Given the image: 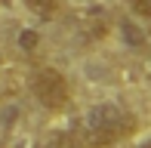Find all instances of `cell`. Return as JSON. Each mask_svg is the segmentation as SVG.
<instances>
[{
	"mask_svg": "<svg viewBox=\"0 0 151 148\" xmlns=\"http://www.w3.org/2000/svg\"><path fill=\"white\" fill-rule=\"evenodd\" d=\"M139 126L136 114L129 108H123L117 102H99L93 108H86V114L80 117V142L86 148H111L129 139Z\"/></svg>",
	"mask_w": 151,
	"mask_h": 148,
	"instance_id": "1",
	"label": "cell"
},
{
	"mask_svg": "<svg viewBox=\"0 0 151 148\" xmlns=\"http://www.w3.org/2000/svg\"><path fill=\"white\" fill-rule=\"evenodd\" d=\"M31 93L34 99H37L43 108L50 111H59L68 105V99H71V86H68L65 74H62L59 68H37L31 74Z\"/></svg>",
	"mask_w": 151,
	"mask_h": 148,
	"instance_id": "2",
	"label": "cell"
},
{
	"mask_svg": "<svg viewBox=\"0 0 151 148\" xmlns=\"http://www.w3.org/2000/svg\"><path fill=\"white\" fill-rule=\"evenodd\" d=\"M77 28H80V34L86 40H99V37H105V31H108V16L102 9H86V12H80Z\"/></svg>",
	"mask_w": 151,
	"mask_h": 148,
	"instance_id": "3",
	"label": "cell"
},
{
	"mask_svg": "<svg viewBox=\"0 0 151 148\" xmlns=\"http://www.w3.org/2000/svg\"><path fill=\"white\" fill-rule=\"evenodd\" d=\"M40 148H86L80 142V136H71V133H52Z\"/></svg>",
	"mask_w": 151,
	"mask_h": 148,
	"instance_id": "4",
	"label": "cell"
},
{
	"mask_svg": "<svg viewBox=\"0 0 151 148\" xmlns=\"http://www.w3.org/2000/svg\"><path fill=\"white\" fill-rule=\"evenodd\" d=\"M22 3L28 6L37 19H52L56 9H59V0H22Z\"/></svg>",
	"mask_w": 151,
	"mask_h": 148,
	"instance_id": "5",
	"label": "cell"
},
{
	"mask_svg": "<svg viewBox=\"0 0 151 148\" xmlns=\"http://www.w3.org/2000/svg\"><path fill=\"white\" fill-rule=\"evenodd\" d=\"M37 43H40V34H37V31H22V34H19V46H22V50L25 52H34V50H37Z\"/></svg>",
	"mask_w": 151,
	"mask_h": 148,
	"instance_id": "6",
	"label": "cell"
},
{
	"mask_svg": "<svg viewBox=\"0 0 151 148\" xmlns=\"http://www.w3.org/2000/svg\"><path fill=\"white\" fill-rule=\"evenodd\" d=\"M127 6L139 19H148V22H151V0H127Z\"/></svg>",
	"mask_w": 151,
	"mask_h": 148,
	"instance_id": "7",
	"label": "cell"
},
{
	"mask_svg": "<svg viewBox=\"0 0 151 148\" xmlns=\"http://www.w3.org/2000/svg\"><path fill=\"white\" fill-rule=\"evenodd\" d=\"M139 148H151V136H148V139H145V142H142Z\"/></svg>",
	"mask_w": 151,
	"mask_h": 148,
	"instance_id": "8",
	"label": "cell"
}]
</instances>
